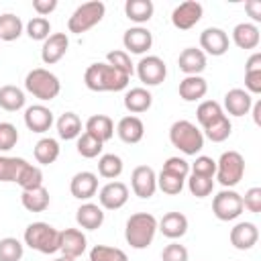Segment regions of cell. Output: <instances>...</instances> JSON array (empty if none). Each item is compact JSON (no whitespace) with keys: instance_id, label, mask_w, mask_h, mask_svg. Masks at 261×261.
<instances>
[{"instance_id":"cell-33","label":"cell","mask_w":261,"mask_h":261,"mask_svg":"<svg viewBox=\"0 0 261 261\" xmlns=\"http://www.w3.org/2000/svg\"><path fill=\"white\" fill-rule=\"evenodd\" d=\"M33 153H35L37 163H41V165H51V163H55L57 157H59V143H57L55 139H51V137H43V139L37 141Z\"/></svg>"},{"instance_id":"cell-36","label":"cell","mask_w":261,"mask_h":261,"mask_svg":"<svg viewBox=\"0 0 261 261\" xmlns=\"http://www.w3.org/2000/svg\"><path fill=\"white\" fill-rule=\"evenodd\" d=\"M27 163H29V161L22 159V157L0 155V181H4V184L14 181V184H16V177H18V173L22 171V167H24Z\"/></svg>"},{"instance_id":"cell-39","label":"cell","mask_w":261,"mask_h":261,"mask_svg":"<svg viewBox=\"0 0 261 261\" xmlns=\"http://www.w3.org/2000/svg\"><path fill=\"white\" fill-rule=\"evenodd\" d=\"M202 130H204L202 135H206L212 143H222V141H226V139L230 137V133H232V124H230L228 116L222 114L218 120H214L210 126H206V128H202Z\"/></svg>"},{"instance_id":"cell-8","label":"cell","mask_w":261,"mask_h":261,"mask_svg":"<svg viewBox=\"0 0 261 261\" xmlns=\"http://www.w3.org/2000/svg\"><path fill=\"white\" fill-rule=\"evenodd\" d=\"M243 198H241V194L239 192H234V190H222V192H218L216 196H214V200H212V212H214V216L218 218V220H222V222H228V220H234V218H239L241 214H243Z\"/></svg>"},{"instance_id":"cell-29","label":"cell","mask_w":261,"mask_h":261,"mask_svg":"<svg viewBox=\"0 0 261 261\" xmlns=\"http://www.w3.org/2000/svg\"><path fill=\"white\" fill-rule=\"evenodd\" d=\"M20 202L29 212H45L49 208V190L45 186L35 188V190H22L20 194Z\"/></svg>"},{"instance_id":"cell-45","label":"cell","mask_w":261,"mask_h":261,"mask_svg":"<svg viewBox=\"0 0 261 261\" xmlns=\"http://www.w3.org/2000/svg\"><path fill=\"white\" fill-rule=\"evenodd\" d=\"M27 35L33 41H45L51 35V22L45 16H33L27 22Z\"/></svg>"},{"instance_id":"cell-16","label":"cell","mask_w":261,"mask_h":261,"mask_svg":"<svg viewBox=\"0 0 261 261\" xmlns=\"http://www.w3.org/2000/svg\"><path fill=\"white\" fill-rule=\"evenodd\" d=\"M122 45L124 49H128L130 53H137V55H143L145 51L151 49L153 45V35L149 29L145 27H130L124 31L122 35Z\"/></svg>"},{"instance_id":"cell-18","label":"cell","mask_w":261,"mask_h":261,"mask_svg":"<svg viewBox=\"0 0 261 261\" xmlns=\"http://www.w3.org/2000/svg\"><path fill=\"white\" fill-rule=\"evenodd\" d=\"M24 124L33 133H47L53 124V112L43 104H33L24 110Z\"/></svg>"},{"instance_id":"cell-19","label":"cell","mask_w":261,"mask_h":261,"mask_svg":"<svg viewBox=\"0 0 261 261\" xmlns=\"http://www.w3.org/2000/svg\"><path fill=\"white\" fill-rule=\"evenodd\" d=\"M69 192L77 200H90L98 192V175L92 171H77L69 181Z\"/></svg>"},{"instance_id":"cell-46","label":"cell","mask_w":261,"mask_h":261,"mask_svg":"<svg viewBox=\"0 0 261 261\" xmlns=\"http://www.w3.org/2000/svg\"><path fill=\"white\" fill-rule=\"evenodd\" d=\"M188 190L196 198H206L214 190V177H202V175H190L188 177Z\"/></svg>"},{"instance_id":"cell-3","label":"cell","mask_w":261,"mask_h":261,"mask_svg":"<svg viewBox=\"0 0 261 261\" xmlns=\"http://www.w3.org/2000/svg\"><path fill=\"white\" fill-rule=\"evenodd\" d=\"M24 245L43 253V255H53L59 251V241H61V230L47 222H31L24 228Z\"/></svg>"},{"instance_id":"cell-50","label":"cell","mask_w":261,"mask_h":261,"mask_svg":"<svg viewBox=\"0 0 261 261\" xmlns=\"http://www.w3.org/2000/svg\"><path fill=\"white\" fill-rule=\"evenodd\" d=\"M161 171H167V173H173V175H179V177L188 179V175H190V163L186 159H181V157H169V159H165Z\"/></svg>"},{"instance_id":"cell-6","label":"cell","mask_w":261,"mask_h":261,"mask_svg":"<svg viewBox=\"0 0 261 261\" xmlns=\"http://www.w3.org/2000/svg\"><path fill=\"white\" fill-rule=\"evenodd\" d=\"M104 12H106L104 2L92 0V2H84V4H80V6L71 12V16H69V20H67V29H69V33H73V35H82V33L94 29V27L104 18Z\"/></svg>"},{"instance_id":"cell-28","label":"cell","mask_w":261,"mask_h":261,"mask_svg":"<svg viewBox=\"0 0 261 261\" xmlns=\"http://www.w3.org/2000/svg\"><path fill=\"white\" fill-rule=\"evenodd\" d=\"M153 104V96L147 88H130L124 94V108L135 116L141 112H147Z\"/></svg>"},{"instance_id":"cell-11","label":"cell","mask_w":261,"mask_h":261,"mask_svg":"<svg viewBox=\"0 0 261 261\" xmlns=\"http://www.w3.org/2000/svg\"><path fill=\"white\" fill-rule=\"evenodd\" d=\"M228 35L226 31L218 29V27H208L200 33V47H202V53L206 55H212V57H220L228 51Z\"/></svg>"},{"instance_id":"cell-34","label":"cell","mask_w":261,"mask_h":261,"mask_svg":"<svg viewBox=\"0 0 261 261\" xmlns=\"http://www.w3.org/2000/svg\"><path fill=\"white\" fill-rule=\"evenodd\" d=\"M27 98L24 92L18 86H2L0 88V108H4L6 112H16L24 106Z\"/></svg>"},{"instance_id":"cell-32","label":"cell","mask_w":261,"mask_h":261,"mask_svg":"<svg viewBox=\"0 0 261 261\" xmlns=\"http://www.w3.org/2000/svg\"><path fill=\"white\" fill-rule=\"evenodd\" d=\"M55 126H57V135L65 141H73L82 135V120L75 112H63L57 118Z\"/></svg>"},{"instance_id":"cell-27","label":"cell","mask_w":261,"mask_h":261,"mask_svg":"<svg viewBox=\"0 0 261 261\" xmlns=\"http://www.w3.org/2000/svg\"><path fill=\"white\" fill-rule=\"evenodd\" d=\"M84 133H88V135H92L94 139L106 143V141H110L112 135H114V122H112V118L106 116V114H94V116H90V118L86 120V130H84Z\"/></svg>"},{"instance_id":"cell-44","label":"cell","mask_w":261,"mask_h":261,"mask_svg":"<svg viewBox=\"0 0 261 261\" xmlns=\"http://www.w3.org/2000/svg\"><path fill=\"white\" fill-rule=\"evenodd\" d=\"M184 184L186 179L179 177V175H173V173H167V171H161L157 175V188L163 192V194H169V196H175L184 190Z\"/></svg>"},{"instance_id":"cell-48","label":"cell","mask_w":261,"mask_h":261,"mask_svg":"<svg viewBox=\"0 0 261 261\" xmlns=\"http://www.w3.org/2000/svg\"><path fill=\"white\" fill-rule=\"evenodd\" d=\"M192 175H202V177H214L216 175V161L208 155H198L196 161L190 165Z\"/></svg>"},{"instance_id":"cell-14","label":"cell","mask_w":261,"mask_h":261,"mask_svg":"<svg viewBox=\"0 0 261 261\" xmlns=\"http://www.w3.org/2000/svg\"><path fill=\"white\" fill-rule=\"evenodd\" d=\"M98 200H100V206L104 210H118L126 204L128 200V188L126 184L122 181H108L100 194H98Z\"/></svg>"},{"instance_id":"cell-20","label":"cell","mask_w":261,"mask_h":261,"mask_svg":"<svg viewBox=\"0 0 261 261\" xmlns=\"http://www.w3.org/2000/svg\"><path fill=\"white\" fill-rule=\"evenodd\" d=\"M116 135H118V139L122 143L137 145L145 135V124H143V120L139 116H133V114L122 116L118 120V124H116Z\"/></svg>"},{"instance_id":"cell-54","label":"cell","mask_w":261,"mask_h":261,"mask_svg":"<svg viewBox=\"0 0 261 261\" xmlns=\"http://www.w3.org/2000/svg\"><path fill=\"white\" fill-rule=\"evenodd\" d=\"M245 10L249 12V16L253 18V20H261V0H249L247 4H245Z\"/></svg>"},{"instance_id":"cell-5","label":"cell","mask_w":261,"mask_h":261,"mask_svg":"<svg viewBox=\"0 0 261 261\" xmlns=\"http://www.w3.org/2000/svg\"><path fill=\"white\" fill-rule=\"evenodd\" d=\"M169 141L184 155H198L204 149V135L190 120H175L169 126Z\"/></svg>"},{"instance_id":"cell-13","label":"cell","mask_w":261,"mask_h":261,"mask_svg":"<svg viewBox=\"0 0 261 261\" xmlns=\"http://www.w3.org/2000/svg\"><path fill=\"white\" fill-rule=\"evenodd\" d=\"M69 49V39L65 33H51L41 47V59L45 65H53L63 59V55Z\"/></svg>"},{"instance_id":"cell-10","label":"cell","mask_w":261,"mask_h":261,"mask_svg":"<svg viewBox=\"0 0 261 261\" xmlns=\"http://www.w3.org/2000/svg\"><path fill=\"white\" fill-rule=\"evenodd\" d=\"M137 75L145 86H159L167 75V65L157 55H147L137 63Z\"/></svg>"},{"instance_id":"cell-12","label":"cell","mask_w":261,"mask_h":261,"mask_svg":"<svg viewBox=\"0 0 261 261\" xmlns=\"http://www.w3.org/2000/svg\"><path fill=\"white\" fill-rule=\"evenodd\" d=\"M130 188L135 192V196L147 200L155 194L157 190V175L153 171V167L149 165H137L130 173Z\"/></svg>"},{"instance_id":"cell-38","label":"cell","mask_w":261,"mask_h":261,"mask_svg":"<svg viewBox=\"0 0 261 261\" xmlns=\"http://www.w3.org/2000/svg\"><path fill=\"white\" fill-rule=\"evenodd\" d=\"M222 114H224V110H222V106H220L216 100H204V102H200V106H198V110H196V118H198V122H200L202 128L210 126V124H212L214 120H218Z\"/></svg>"},{"instance_id":"cell-53","label":"cell","mask_w":261,"mask_h":261,"mask_svg":"<svg viewBox=\"0 0 261 261\" xmlns=\"http://www.w3.org/2000/svg\"><path fill=\"white\" fill-rule=\"evenodd\" d=\"M57 8V0H33V10L39 16H47Z\"/></svg>"},{"instance_id":"cell-30","label":"cell","mask_w":261,"mask_h":261,"mask_svg":"<svg viewBox=\"0 0 261 261\" xmlns=\"http://www.w3.org/2000/svg\"><path fill=\"white\" fill-rule=\"evenodd\" d=\"M155 12V6L151 0H126L124 2V14L128 20L137 22V24H143V22H149L151 16Z\"/></svg>"},{"instance_id":"cell-4","label":"cell","mask_w":261,"mask_h":261,"mask_svg":"<svg viewBox=\"0 0 261 261\" xmlns=\"http://www.w3.org/2000/svg\"><path fill=\"white\" fill-rule=\"evenodd\" d=\"M24 90L29 94H33L37 100L49 102V100H53V98L59 96L61 82H59V77L53 71H49L45 67H35L24 77Z\"/></svg>"},{"instance_id":"cell-31","label":"cell","mask_w":261,"mask_h":261,"mask_svg":"<svg viewBox=\"0 0 261 261\" xmlns=\"http://www.w3.org/2000/svg\"><path fill=\"white\" fill-rule=\"evenodd\" d=\"M245 86L249 94H261V53L255 51L245 63Z\"/></svg>"},{"instance_id":"cell-43","label":"cell","mask_w":261,"mask_h":261,"mask_svg":"<svg viewBox=\"0 0 261 261\" xmlns=\"http://www.w3.org/2000/svg\"><path fill=\"white\" fill-rule=\"evenodd\" d=\"M90 261H128L126 253L118 247L108 245H96L90 251Z\"/></svg>"},{"instance_id":"cell-17","label":"cell","mask_w":261,"mask_h":261,"mask_svg":"<svg viewBox=\"0 0 261 261\" xmlns=\"http://www.w3.org/2000/svg\"><path fill=\"white\" fill-rule=\"evenodd\" d=\"M86 247H88V241H86V234L80 228H65V230H61V241H59L61 255L77 259L80 255L86 253Z\"/></svg>"},{"instance_id":"cell-21","label":"cell","mask_w":261,"mask_h":261,"mask_svg":"<svg viewBox=\"0 0 261 261\" xmlns=\"http://www.w3.org/2000/svg\"><path fill=\"white\" fill-rule=\"evenodd\" d=\"M251 106H253V98L243 88H232V90H228L224 94V108L232 116H245V114H249L251 112Z\"/></svg>"},{"instance_id":"cell-52","label":"cell","mask_w":261,"mask_h":261,"mask_svg":"<svg viewBox=\"0 0 261 261\" xmlns=\"http://www.w3.org/2000/svg\"><path fill=\"white\" fill-rule=\"evenodd\" d=\"M243 198V208H247L253 214L261 212V188H249Z\"/></svg>"},{"instance_id":"cell-40","label":"cell","mask_w":261,"mask_h":261,"mask_svg":"<svg viewBox=\"0 0 261 261\" xmlns=\"http://www.w3.org/2000/svg\"><path fill=\"white\" fill-rule=\"evenodd\" d=\"M16 184L20 186V190H35V188H41V186H43V171H41V167L27 163V165L22 167V171L18 173Z\"/></svg>"},{"instance_id":"cell-56","label":"cell","mask_w":261,"mask_h":261,"mask_svg":"<svg viewBox=\"0 0 261 261\" xmlns=\"http://www.w3.org/2000/svg\"><path fill=\"white\" fill-rule=\"evenodd\" d=\"M53 261H75V259H71V257H65V255H61V257H57V259H53Z\"/></svg>"},{"instance_id":"cell-9","label":"cell","mask_w":261,"mask_h":261,"mask_svg":"<svg viewBox=\"0 0 261 261\" xmlns=\"http://www.w3.org/2000/svg\"><path fill=\"white\" fill-rule=\"evenodd\" d=\"M204 14V8L200 2L196 0H186L181 4H177L171 12V24L179 31H190L192 27H196L200 22Z\"/></svg>"},{"instance_id":"cell-41","label":"cell","mask_w":261,"mask_h":261,"mask_svg":"<svg viewBox=\"0 0 261 261\" xmlns=\"http://www.w3.org/2000/svg\"><path fill=\"white\" fill-rule=\"evenodd\" d=\"M75 149H77V153H80L82 157H86V159H94V157L102 155L104 143H102V141H98V139H94V137H92V135H88V133H82V135L77 137Z\"/></svg>"},{"instance_id":"cell-24","label":"cell","mask_w":261,"mask_h":261,"mask_svg":"<svg viewBox=\"0 0 261 261\" xmlns=\"http://www.w3.org/2000/svg\"><path fill=\"white\" fill-rule=\"evenodd\" d=\"M75 222L86 230H96L104 222V208L94 202H86L75 210Z\"/></svg>"},{"instance_id":"cell-7","label":"cell","mask_w":261,"mask_h":261,"mask_svg":"<svg viewBox=\"0 0 261 261\" xmlns=\"http://www.w3.org/2000/svg\"><path fill=\"white\" fill-rule=\"evenodd\" d=\"M245 175V159L239 151H224L216 161V179L226 190L234 188Z\"/></svg>"},{"instance_id":"cell-42","label":"cell","mask_w":261,"mask_h":261,"mask_svg":"<svg viewBox=\"0 0 261 261\" xmlns=\"http://www.w3.org/2000/svg\"><path fill=\"white\" fill-rule=\"evenodd\" d=\"M24 253V245L14 237L0 239V261H20Z\"/></svg>"},{"instance_id":"cell-25","label":"cell","mask_w":261,"mask_h":261,"mask_svg":"<svg viewBox=\"0 0 261 261\" xmlns=\"http://www.w3.org/2000/svg\"><path fill=\"white\" fill-rule=\"evenodd\" d=\"M179 98L186 100V102H196V100H202L208 92V84L202 75H186L181 82H179Z\"/></svg>"},{"instance_id":"cell-1","label":"cell","mask_w":261,"mask_h":261,"mask_svg":"<svg viewBox=\"0 0 261 261\" xmlns=\"http://www.w3.org/2000/svg\"><path fill=\"white\" fill-rule=\"evenodd\" d=\"M128 82H130L128 75H124L106 61L88 65L84 73V84L92 92H120L128 86Z\"/></svg>"},{"instance_id":"cell-37","label":"cell","mask_w":261,"mask_h":261,"mask_svg":"<svg viewBox=\"0 0 261 261\" xmlns=\"http://www.w3.org/2000/svg\"><path fill=\"white\" fill-rule=\"evenodd\" d=\"M122 169H124V163H122V159H120L118 155H114V153H104V155H100V159H98V173H100L102 177H106V179H116V177L122 173Z\"/></svg>"},{"instance_id":"cell-26","label":"cell","mask_w":261,"mask_h":261,"mask_svg":"<svg viewBox=\"0 0 261 261\" xmlns=\"http://www.w3.org/2000/svg\"><path fill=\"white\" fill-rule=\"evenodd\" d=\"M259 41H261V35H259L257 24L253 22H239L232 29V43L239 49H255Z\"/></svg>"},{"instance_id":"cell-2","label":"cell","mask_w":261,"mask_h":261,"mask_svg":"<svg viewBox=\"0 0 261 261\" xmlns=\"http://www.w3.org/2000/svg\"><path fill=\"white\" fill-rule=\"evenodd\" d=\"M157 232V218L149 212H135L124 226V239L133 249H147Z\"/></svg>"},{"instance_id":"cell-15","label":"cell","mask_w":261,"mask_h":261,"mask_svg":"<svg viewBox=\"0 0 261 261\" xmlns=\"http://www.w3.org/2000/svg\"><path fill=\"white\" fill-rule=\"evenodd\" d=\"M230 245L239 251H249L259 241V228L253 222H237L230 228Z\"/></svg>"},{"instance_id":"cell-55","label":"cell","mask_w":261,"mask_h":261,"mask_svg":"<svg viewBox=\"0 0 261 261\" xmlns=\"http://www.w3.org/2000/svg\"><path fill=\"white\" fill-rule=\"evenodd\" d=\"M251 110H253V122L259 126L261 124V100H257V102H253V106H251Z\"/></svg>"},{"instance_id":"cell-47","label":"cell","mask_w":261,"mask_h":261,"mask_svg":"<svg viewBox=\"0 0 261 261\" xmlns=\"http://www.w3.org/2000/svg\"><path fill=\"white\" fill-rule=\"evenodd\" d=\"M106 63H110L112 67H116L118 71H122V73H124V75H128V77L135 73L133 61H130V57H128V53H126V51H120V49L110 51V53L106 55Z\"/></svg>"},{"instance_id":"cell-51","label":"cell","mask_w":261,"mask_h":261,"mask_svg":"<svg viewBox=\"0 0 261 261\" xmlns=\"http://www.w3.org/2000/svg\"><path fill=\"white\" fill-rule=\"evenodd\" d=\"M188 249L179 243H169L161 253V261H188Z\"/></svg>"},{"instance_id":"cell-35","label":"cell","mask_w":261,"mask_h":261,"mask_svg":"<svg viewBox=\"0 0 261 261\" xmlns=\"http://www.w3.org/2000/svg\"><path fill=\"white\" fill-rule=\"evenodd\" d=\"M22 20L12 14V12H4L0 14V41H16L22 35Z\"/></svg>"},{"instance_id":"cell-49","label":"cell","mask_w":261,"mask_h":261,"mask_svg":"<svg viewBox=\"0 0 261 261\" xmlns=\"http://www.w3.org/2000/svg\"><path fill=\"white\" fill-rule=\"evenodd\" d=\"M18 143V130L12 122H0V151H10Z\"/></svg>"},{"instance_id":"cell-22","label":"cell","mask_w":261,"mask_h":261,"mask_svg":"<svg viewBox=\"0 0 261 261\" xmlns=\"http://www.w3.org/2000/svg\"><path fill=\"white\" fill-rule=\"evenodd\" d=\"M157 230L163 232V237L175 241L181 239L188 232V218L181 212H167L163 214V218L157 222Z\"/></svg>"},{"instance_id":"cell-23","label":"cell","mask_w":261,"mask_h":261,"mask_svg":"<svg viewBox=\"0 0 261 261\" xmlns=\"http://www.w3.org/2000/svg\"><path fill=\"white\" fill-rule=\"evenodd\" d=\"M177 65L186 75H200L206 69V55L202 49L186 47L177 57Z\"/></svg>"}]
</instances>
